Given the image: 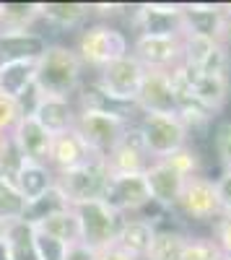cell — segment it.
<instances>
[{
    "label": "cell",
    "instance_id": "8992f818",
    "mask_svg": "<svg viewBox=\"0 0 231 260\" xmlns=\"http://www.w3.org/2000/svg\"><path fill=\"white\" fill-rule=\"evenodd\" d=\"M107 180H109L107 164H104V159L94 156L75 169L55 175V187L65 195V201L70 206H78V203H89V201H101Z\"/></svg>",
    "mask_w": 231,
    "mask_h": 260
},
{
    "label": "cell",
    "instance_id": "d4e9b609",
    "mask_svg": "<svg viewBox=\"0 0 231 260\" xmlns=\"http://www.w3.org/2000/svg\"><path fill=\"white\" fill-rule=\"evenodd\" d=\"M68 208H70V203L65 201V195H62V192L52 185L47 192H42L39 198H34V201L26 203L24 213H21V221L29 224V226L34 229V226H39L45 219H50V216H55V213H60V211H68Z\"/></svg>",
    "mask_w": 231,
    "mask_h": 260
},
{
    "label": "cell",
    "instance_id": "60d3db41",
    "mask_svg": "<svg viewBox=\"0 0 231 260\" xmlns=\"http://www.w3.org/2000/svg\"><path fill=\"white\" fill-rule=\"evenodd\" d=\"M0 260H11L8 257V250H6V242H0Z\"/></svg>",
    "mask_w": 231,
    "mask_h": 260
},
{
    "label": "cell",
    "instance_id": "f546056e",
    "mask_svg": "<svg viewBox=\"0 0 231 260\" xmlns=\"http://www.w3.org/2000/svg\"><path fill=\"white\" fill-rule=\"evenodd\" d=\"M26 208L24 195L16 190V185L0 180V221L11 224V221H21V213Z\"/></svg>",
    "mask_w": 231,
    "mask_h": 260
},
{
    "label": "cell",
    "instance_id": "b9f144b4",
    "mask_svg": "<svg viewBox=\"0 0 231 260\" xmlns=\"http://www.w3.org/2000/svg\"><path fill=\"white\" fill-rule=\"evenodd\" d=\"M6 229H8V224H3V221H0V242L6 240Z\"/></svg>",
    "mask_w": 231,
    "mask_h": 260
},
{
    "label": "cell",
    "instance_id": "7c38bea8",
    "mask_svg": "<svg viewBox=\"0 0 231 260\" xmlns=\"http://www.w3.org/2000/svg\"><path fill=\"white\" fill-rule=\"evenodd\" d=\"M135 107L140 115H177L179 96L169 71H145L135 96Z\"/></svg>",
    "mask_w": 231,
    "mask_h": 260
},
{
    "label": "cell",
    "instance_id": "44dd1931",
    "mask_svg": "<svg viewBox=\"0 0 231 260\" xmlns=\"http://www.w3.org/2000/svg\"><path fill=\"white\" fill-rule=\"evenodd\" d=\"M182 29L223 42V6H182Z\"/></svg>",
    "mask_w": 231,
    "mask_h": 260
},
{
    "label": "cell",
    "instance_id": "e575fe53",
    "mask_svg": "<svg viewBox=\"0 0 231 260\" xmlns=\"http://www.w3.org/2000/svg\"><path fill=\"white\" fill-rule=\"evenodd\" d=\"M21 115H18V107H16V99H8L0 94V136H8L13 133V127L18 125Z\"/></svg>",
    "mask_w": 231,
    "mask_h": 260
},
{
    "label": "cell",
    "instance_id": "1f68e13d",
    "mask_svg": "<svg viewBox=\"0 0 231 260\" xmlns=\"http://www.w3.org/2000/svg\"><path fill=\"white\" fill-rule=\"evenodd\" d=\"M182 260H223L218 245L211 234H190L182 252Z\"/></svg>",
    "mask_w": 231,
    "mask_h": 260
},
{
    "label": "cell",
    "instance_id": "603a6c76",
    "mask_svg": "<svg viewBox=\"0 0 231 260\" xmlns=\"http://www.w3.org/2000/svg\"><path fill=\"white\" fill-rule=\"evenodd\" d=\"M34 120L47 130L50 136H60L65 130L73 127V120H75V110L70 99H52V96H42L36 112H34Z\"/></svg>",
    "mask_w": 231,
    "mask_h": 260
},
{
    "label": "cell",
    "instance_id": "836d02e7",
    "mask_svg": "<svg viewBox=\"0 0 231 260\" xmlns=\"http://www.w3.org/2000/svg\"><path fill=\"white\" fill-rule=\"evenodd\" d=\"M34 242H36V255L39 260H65V252H68V245H62L52 237L42 234L34 229Z\"/></svg>",
    "mask_w": 231,
    "mask_h": 260
},
{
    "label": "cell",
    "instance_id": "9a60e30c",
    "mask_svg": "<svg viewBox=\"0 0 231 260\" xmlns=\"http://www.w3.org/2000/svg\"><path fill=\"white\" fill-rule=\"evenodd\" d=\"M133 24L138 34L153 37H174L184 34L182 29V6L179 3H145L133 13Z\"/></svg>",
    "mask_w": 231,
    "mask_h": 260
},
{
    "label": "cell",
    "instance_id": "8fae6325",
    "mask_svg": "<svg viewBox=\"0 0 231 260\" xmlns=\"http://www.w3.org/2000/svg\"><path fill=\"white\" fill-rule=\"evenodd\" d=\"M101 201L120 216H135L151 203V192L143 175H109Z\"/></svg>",
    "mask_w": 231,
    "mask_h": 260
},
{
    "label": "cell",
    "instance_id": "e0dca14e",
    "mask_svg": "<svg viewBox=\"0 0 231 260\" xmlns=\"http://www.w3.org/2000/svg\"><path fill=\"white\" fill-rule=\"evenodd\" d=\"M47 45L50 42L36 31H24V29L0 31V65H6V62H36L45 55Z\"/></svg>",
    "mask_w": 231,
    "mask_h": 260
},
{
    "label": "cell",
    "instance_id": "ffe728a7",
    "mask_svg": "<svg viewBox=\"0 0 231 260\" xmlns=\"http://www.w3.org/2000/svg\"><path fill=\"white\" fill-rule=\"evenodd\" d=\"M153 234H156L153 224H148L140 216H125L114 245L135 260H145V255L151 250V242H153Z\"/></svg>",
    "mask_w": 231,
    "mask_h": 260
},
{
    "label": "cell",
    "instance_id": "7402d4cb",
    "mask_svg": "<svg viewBox=\"0 0 231 260\" xmlns=\"http://www.w3.org/2000/svg\"><path fill=\"white\" fill-rule=\"evenodd\" d=\"M94 6L89 3H42L39 6V18H45L47 24H52L60 31L75 29V34L91 24Z\"/></svg>",
    "mask_w": 231,
    "mask_h": 260
},
{
    "label": "cell",
    "instance_id": "3957f363",
    "mask_svg": "<svg viewBox=\"0 0 231 260\" xmlns=\"http://www.w3.org/2000/svg\"><path fill=\"white\" fill-rule=\"evenodd\" d=\"M135 125L153 161L169 159L190 143V130L184 127L179 115H140Z\"/></svg>",
    "mask_w": 231,
    "mask_h": 260
},
{
    "label": "cell",
    "instance_id": "9c48e42d",
    "mask_svg": "<svg viewBox=\"0 0 231 260\" xmlns=\"http://www.w3.org/2000/svg\"><path fill=\"white\" fill-rule=\"evenodd\" d=\"M182 68L187 73H228V45L213 37L184 34Z\"/></svg>",
    "mask_w": 231,
    "mask_h": 260
},
{
    "label": "cell",
    "instance_id": "d6986e66",
    "mask_svg": "<svg viewBox=\"0 0 231 260\" xmlns=\"http://www.w3.org/2000/svg\"><path fill=\"white\" fill-rule=\"evenodd\" d=\"M13 138H16L18 148H21V154L26 156V161H31V164H47L52 136L34 117L18 120V125L13 127Z\"/></svg>",
    "mask_w": 231,
    "mask_h": 260
},
{
    "label": "cell",
    "instance_id": "30bf717a",
    "mask_svg": "<svg viewBox=\"0 0 231 260\" xmlns=\"http://www.w3.org/2000/svg\"><path fill=\"white\" fill-rule=\"evenodd\" d=\"M182 39L184 34L174 37L135 34V39H130V55L145 71H172L182 62Z\"/></svg>",
    "mask_w": 231,
    "mask_h": 260
},
{
    "label": "cell",
    "instance_id": "5b68a950",
    "mask_svg": "<svg viewBox=\"0 0 231 260\" xmlns=\"http://www.w3.org/2000/svg\"><path fill=\"white\" fill-rule=\"evenodd\" d=\"M174 216H179L187 224H213L216 219H221L223 211L216 190V177H208V175L187 177L179 192Z\"/></svg>",
    "mask_w": 231,
    "mask_h": 260
},
{
    "label": "cell",
    "instance_id": "6da1fadb",
    "mask_svg": "<svg viewBox=\"0 0 231 260\" xmlns=\"http://www.w3.org/2000/svg\"><path fill=\"white\" fill-rule=\"evenodd\" d=\"M83 62L78 60L75 50L62 42L47 45L45 55L34 62V83L39 86L42 96L52 99H73V94L86 81Z\"/></svg>",
    "mask_w": 231,
    "mask_h": 260
},
{
    "label": "cell",
    "instance_id": "f35d334b",
    "mask_svg": "<svg viewBox=\"0 0 231 260\" xmlns=\"http://www.w3.org/2000/svg\"><path fill=\"white\" fill-rule=\"evenodd\" d=\"M65 260H96V252H91L89 247H83V245H73V247H68Z\"/></svg>",
    "mask_w": 231,
    "mask_h": 260
},
{
    "label": "cell",
    "instance_id": "4fadbf2b",
    "mask_svg": "<svg viewBox=\"0 0 231 260\" xmlns=\"http://www.w3.org/2000/svg\"><path fill=\"white\" fill-rule=\"evenodd\" d=\"M231 96L228 73H187V91L179 99H190L213 117L226 107Z\"/></svg>",
    "mask_w": 231,
    "mask_h": 260
},
{
    "label": "cell",
    "instance_id": "7bdbcfd3",
    "mask_svg": "<svg viewBox=\"0 0 231 260\" xmlns=\"http://www.w3.org/2000/svg\"><path fill=\"white\" fill-rule=\"evenodd\" d=\"M223 260H231V257H223Z\"/></svg>",
    "mask_w": 231,
    "mask_h": 260
},
{
    "label": "cell",
    "instance_id": "484cf974",
    "mask_svg": "<svg viewBox=\"0 0 231 260\" xmlns=\"http://www.w3.org/2000/svg\"><path fill=\"white\" fill-rule=\"evenodd\" d=\"M55 185V175L47 164H31L26 161L24 169H21V175L16 177V190L24 195V201H34L39 198L42 192H47L50 187Z\"/></svg>",
    "mask_w": 231,
    "mask_h": 260
},
{
    "label": "cell",
    "instance_id": "4dcf8cb0",
    "mask_svg": "<svg viewBox=\"0 0 231 260\" xmlns=\"http://www.w3.org/2000/svg\"><path fill=\"white\" fill-rule=\"evenodd\" d=\"M164 161L169 164L172 169H177L184 180L187 177H195V175H205V172H203V156H200L198 146H192V143H187L182 151H177L174 156L164 159Z\"/></svg>",
    "mask_w": 231,
    "mask_h": 260
},
{
    "label": "cell",
    "instance_id": "4316f807",
    "mask_svg": "<svg viewBox=\"0 0 231 260\" xmlns=\"http://www.w3.org/2000/svg\"><path fill=\"white\" fill-rule=\"evenodd\" d=\"M36 232L42 234H47L52 237V240L62 242V245H81V234H78V219H75V213H73V206L68 211H60L55 216H50V219H45L39 226H34Z\"/></svg>",
    "mask_w": 231,
    "mask_h": 260
},
{
    "label": "cell",
    "instance_id": "d590c367",
    "mask_svg": "<svg viewBox=\"0 0 231 260\" xmlns=\"http://www.w3.org/2000/svg\"><path fill=\"white\" fill-rule=\"evenodd\" d=\"M39 102H42V91H39V86H36V83H29L26 89H24V94H21V96L16 99V107H18V115H21V120L34 117V112H36Z\"/></svg>",
    "mask_w": 231,
    "mask_h": 260
},
{
    "label": "cell",
    "instance_id": "ac0fdd59",
    "mask_svg": "<svg viewBox=\"0 0 231 260\" xmlns=\"http://www.w3.org/2000/svg\"><path fill=\"white\" fill-rule=\"evenodd\" d=\"M89 159H94V156L89 154V148L83 146V141L73 133V127L65 130V133H60V136H52L50 159H47V167L52 169V175L75 169L81 164H86Z\"/></svg>",
    "mask_w": 231,
    "mask_h": 260
},
{
    "label": "cell",
    "instance_id": "2e32d148",
    "mask_svg": "<svg viewBox=\"0 0 231 260\" xmlns=\"http://www.w3.org/2000/svg\"><path fill=\"white\" fill-rule=\"evenodd\" d=\"M143 177H145V185H148L151 201L156 206H161L166 213H174L179 192L184 187V177L166 161H151L148 169L143 172Z\"/></svg>",
    "mask_w": 231,
    "mask_h": 260
},
{
    "label": "cell",
    "instance_id": "83f0119b",
    "mask_svg": "<svg viewBox=\"0 0 231 260\" xmlns=\"http://www.w3.org/2000/svg\"><path fill=\"white\" fill-rule=\"evenodd\" d=\"M6 250L11 260H39L36 242H34V229L24 221H11L6 229Z\"/></svg>",
    "mask_w": 231,
    "mask_h": 260
},
{
    "label": "cell",
    "instance_id": "ba28073f",
    "mask_svg": "<svg viewBox=\"0 0 231 260\" xmlns=\"http://www.w3.org/2000/svg\"><path fill=\"white\" fill-rule=\"evenodd\" d=\"M145 76V68L133 57V55H125L104 68L91 78L104 94H109L112 99L117 102H133L135 104V96H138V89H140V81Z\"/></svg>",
    "mask_w": 231,
    "mask_h": 260
},
{
    "label": "cell",
    "instance_id": "d6a6232c",
    "mask_svg": "<svg viewBox=\"0 0 231 260\" xmlns=\"http://www.w3.org/2000/svg\"><path fill=\"white\" fill-rule=\"evenodd\" d=\"M213 154L218 156L221 172H231V120L213 127Z\"/></svg>",
    "mask_w": 231,
    "mask_h": 260
},
{
    "label": "cell",
    "instance_id": "7a4b0ae2",
    "mask_svg": "<svg viewBox=\"0 0 231 260\" xmlns=\"http://www.w3.org/2000/svg\"><path fill=\"white\" fill-rule=\"evenodd\" d=\"M70 47L75 50L83 68H91L94 73H99L104 65L130 55V39L120 26L107 24V21H94L75 34Z\"/></svg>",
    "mask_w": 231,
    "mask_h": 260
},
{
    "label": "cell",
    "instance_id": "74e56055",
    "mask_svg": "<svg viewBox=\"0 0 231 260\" xmlns=\"http://www.w3.org/2000/svg\"><path fill=\"white\" fill-rule=\"evenodd\" d=\"M216 190H218V201L223 216H231V172H221L216 177Z\"/></svg>",
    "mask_w": 231,
    "mask_h": 260
},
{
    "label": "cell",
    "instance_id": "52a82bcc",
    "mask_svg": "<svg viewBox=\"0 0 231 260\" xmlns=\"http://www.w3.org/2000/svg\"><path fill=\"white\" fill-rule=\"evenodd\" d=\"M133 122H122L109 115H99V112H78L73 120V133L83 141V146L89 148L91 156L107 159L112 154V148L122 141L125 130Z\"/></svg>",
    "mask_w": 231,
    "mask_h": 260
},
{
    "label": "cell",
    "instance_id": "8d00e7d4",
    "mask_svg": "<svg viewBox=\"0 0 231 260\" xmlns=\"http://www.w3.org/2000/svg\"><path fill=\"white\" fill-rule=\"evenodd\" d=\"M39 16V6H31V3H3L0 6V18H8V21H26V18H34Z\"/></svg>",
    "mask_w": 231,
    "mask_h": 260
},
{
    "label": "cell",
    "instance_id": "cb8c5ba5",
    "mask_svg": "<svg viewBox=\"0 0 231 260\" xmlns=\"http://www.w3.org/2000/svg\"><path fill=\"white\" fill-rule=\"evenodd\" d=\"M187 237H190V232L177 226V224L156 226L153 242H151V250H148V255H145V260H182Z\"/></svg>",
    "mask_w": 231,
    "mask_h": 260
},
{
    "label": "cell",
    "instance_id": "277c9868",
    "mask_svg": "<svg viewBox=\"0 0 231 260\" xmlns=\"http://www.w3.org/2000/svg\"><path fill=\"white\" fill-rule=\"evenodd\" d=\"M73 213L78 219V234H81L83 247H89L91 252H101L109 245H114L125 216L114 213L104 201L78 203V206H73Z\"/></svg>",
    "mask_w": 231,
    "mask_h": 260
},
{
    "label": "cell",
    "instance_id": "5bb4252c",
    "mask_svg": "<svg viewBox=\"0 0 231 260\" xmlns=\"http://www.w3.org/2000/svg\"><path fill=\"white\" fill-rule=\"evenodd\" d=\"M151 161L153 159L148 156V151H145L143 136H140V130H138L135 122L125 130L122 141L112 148V154L104 159L109 175H143Z\"/></svg>",
    "mask_w": 231,
    "mask_h": 260
},
{
    "label": "cell",
    "instance_id": "f1b7e54d",
    "mask_svg": "<svg viewBox=\"0 0 231 260\" xmlns=\"http://www.w3.org/2000/svg\"><path fill=\"white\" fill-rule=\"evenodd\" d=\"M29 83H34V62H6L0 65V94L18 99Z\"/></svg>",
    "mask_w": 231,
    "mask_h": 260
},
{
    "label": "cell",
    "instance_id": "ab89813d",
    "mask_svg": "<svg viewBox=\"0 0 231 260\" xmlns=\"http://www.w3.org/2000/svg\"><path fill=\"white\" fill-rule=\"evenodd\" d=\"M96 260H135V257H130L128 252H122L117 245H109L107 250L96 252Z\"/></svg>",
    "mask_w": 231,
    "mask_h": 260
}]
</instances>
